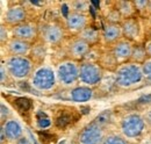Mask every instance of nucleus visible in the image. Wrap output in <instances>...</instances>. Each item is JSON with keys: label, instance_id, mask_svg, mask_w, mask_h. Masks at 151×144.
Listing matches in <instances>:
<instances>
[{"label": "nucleus", "instance_id": "20", "mask_svg": "<svg viewBox=\"0 0 151 144\" xmlns=\"http://www.w3.org/2000/svg\"><path fill=\"white\" fill-rule=\"evenodd\" d=\"M115 8L119 11V13L122 15V18L126 19L134 18V13L136 12L132 1H117Z\"/></svg>", "mask_w": 151, "mask_h": 144}, {"label": "nucleus", "instance_id": "15", "mask_svg": "<svg viewBox=\"0 0 151 144\" xmlns=\"http://www.w3.org/2000/svg\"><path fill=\"white\" fill-rule=\"evenodd\" d=\"M8 51L13 56H24L30 51V44L29 42L27 41H23V40H19V38H15L13 37L8 44Z\"/></svg>", "mask_w": 151, "mask_h": 144}, {"label": "nucleus", "instance_id": "38", "mask_svg": "<svg viewBox=\"0 0 151 144\" xmlns=\"http://www.w3.org/2000/svg\"><path fill=\"white\" fill-rule=\"evenodd\" d=\"M0 135H1V144L5 142V138H6V134H5V129L4 127L1 126V129H0Z\"/></svg>", "mask_w": 151, "mask_h": 144}, {"label": "nucleus", "instance_id": "44", "mask_svg": "<svg viewBox=\"0 0 151 144\" xmlns=\"http://www.w3.org/2000/svg\"><path fill=\"white\" fill-rule=\"evenodd\" d=\"M32 4L33 5H42V2H40V1H32Z\"/></svg>", "mask_w": 151, "mask_h": 144}, {"label": "nucleus", "instance_id": "39", "mask_svg": "<svg viewBox=\"0 0 151 144\" xmlns=\"http://www.w3.org/2000/svg\"><path fill=\"white\" fill-rule=\"evenodd\" d=\"M28 135H29V137L32 138V143H33V144H38L37 141H36V138L34 137V135H33V132H32L30 130H28Z\"/></svg>", "mask_w": 151, "mask_h": 144}, {"label": "nucleus", "instance_id": "33", "mask_svg": "<svg viewBox=\"0 0 151 144\" xmlns=\"http://www.w3.org/2000/svg\"><path fill=\"white\" fill-rule=\"evenodd\" d=\"M137 104L139 105H150L151 104V94L142 95L141 98L137 99Z\"/></svg>", "mask_w": 151, "mask_h": 144}, {"label": "nucleus", "instance_id": "16", "mask_svg": "<svg viewBox=\"0 0 151 144\" xmlns=\"http://www.w3.org/2000/svg\"><path fill=\"white\" fill-rule=\"evenodd\" d=\"M1 126L4 127L6 137L9 141H19L22 137V127L17 120H8Z\"/></svg>", "mask_w": 151, "mask_h": 144}, {"label": "nucleus", "instance_id": "24", "mask_svg": "<svg viewBox=\"0 0 151 144\" xmlns=\"http://www.w3.org/2000/svg\"><path fill=\"white\" fill-rule=\"evenodd\" d=\"M36 125L40 129H45L51 126V120L47 115V113H44L43 110H38L36 113Z\"/></svg>", "mask_w": 151, "mask_h": 144}, {"label": "nucleus", "instance_id": "35", "mask_svg": "<svg viewBox=\"0 0 151 144\" xmlns=\"http://www.w3.org/2000/svg\"><path fill=\"white\" fill-rule=\"evenodd\" d=\"M19 86L21 87V90H24V89H26L28 92H30V91H32V87L28 85V83H27V81H21V83H19Z\"/></svg>", "mask_w": 151, "mask_h": 144}, {"label": "nucleus", "instance_id": "25", "mask_svg": "<svg viewBox=\"0 0 151 144\" xmlns=\"http://www.w3.org/2000/svg\"><path fill=\"white\" fill-rule=\"evenodd\" d=\"M112 119H113V113H112V110L107 109V110H104L102 113H100L95 117L94 122L96 125H99L100 127H104L106 126V125H108L112 121Z\"/></svg>", "mask_w": 151, "mask_h": 144}, {"label": "nucleus", "instance_id": "28", "mask_svg": "<svg viewBox=\"0 0 151 144\" xmlns=\"http://www.w3.org/2000/svg\"><path fill=\"white\" fill-rule=\"evenodd\" d=\"M72 5H73L75 11L78 13H84L86 9L91 8V2L88 1H75Z\"/></svg>", "mask_w": 151, "mask_h": 144}, {"label": "nucleus", "instance_id": "1", "mask_svg": "<svg viewBox=\"0 0 151 144\" xmlns=\"http://www.w3.org/2000/svg\"><path fill=\"white\" fill-rule=\"evenodd\" d=\"M144 74L142 68L137 64H124L117 69L115 76V83L117 86L128 89L142 81Z\"/></svg>", "mask_w": 151, "mask_h": 144}, {"label": "nucleus", "instance_id": "29", "mask_svg": "<svg viewBox=\"0 0 151 144\" xmlns=\"http://www.w3.org/2000/svg\"><path fill=\"white\" fill-rule=\"evenodd\" d=\"M38 135L41 137L40 140L44 144H55V142H56V136H54V135H51L49 132H45V131L42 132V131H40Z\"/></svg>", "mask_w": 151, "mask_h": 144}, {"label": "nucleus", "instance_id": "30", "mask_svg": "<svg viewBox=\"0 0 151 144\" xmlns=\"http://www.w3.org/2000/svg\"><path fill=\"white\" fill-rule=\"evenodd\" d=\"M132 2H134L135 9L138 11V12H143L147 8H149V1L148 0H136V1H132Z\"/></svg>", "mask_w": 151, "mask_h": 144}, {"label": "nucleus", "instance_id": "43", "mask_svg": "<svg viewBox=\"0 0 151 144\" xmlns=\"http://www.w3.org/2000/svg\"><path fill=\"white\" fill-rule=\"evenodd\" d=\"M145 119H147V121H148V122H149V123L151 125V109L149 110V112H148V113H147V115H145Z\"/></svg>", "mask_w": 151, "mask_h": 144}, {"label": "nucleus", "instance_id": "37", "mask_svg": "<svg viewBox=\"0 0 151 144\" xmlns=\"http://www.w3.org/2000/svg\"><path fill=\"white\" fill-rule=\"evenodd\" d=\"M17 144H30V142L27 137H21L19 141H17Z\"/></svg>", "mask_w": 151, "mask_h": 144}, {"label": "nucleus", "instance_id": "11", "mask_svg": "<svg viewBox=\"0 0 151 144\" xmlns=\"http://www.w3.org/2000/svg\"><path fill=\"white\" fill-rule=\"evenodd\" d=\"M132 43L127 40L124 41H119L115 43V45L113 47V50H112V54L114 55L115 59L119 62V63H123L128 59L132 58Z\"/></svg>", "mask_w": 151, "mask_h": 144}, {"label": "nucleus", "instance_id": "23", "mask_svg": "<svg viewBox=\"0 0 151 144\" xmlns=\"http://www.w3.org/2000/svg\"><path fill=\"white\" fill-rule=\"evenodd\" d=\"M72 122V113H69L66 110H62L55 120V125L59 129H64Z\"/></svg>", "mask_w": 151, "mask_h": 144}, {"label": "nucleus", "instance_id": "27", "mask_svg": "<svg viewBox=\"0 0 151 144\" xmlns=\"http://www.w3.org/2000/svg\"><path fill=\"white\" fill-rule=\"evenodd\" d=\"M102 144H128V143H127V141L124 138H122L119 135H109V136H107L104 140Z\"/></svg>", "mask_w": 151, "mask_h": 144}, {"label": "nucleus", "instance_id": "22", "mask_svg": "<svg viewBox=\"0 0 151 144\" xmlns=\"http://www.w3.org/2000/svg\"><path fill=\"white\" fill-rule=\"evenodd\" d=\"M13 106L17 108L20 113H27L33 108V102L30 99H28L26 96H19V98L14 99Z\"/></svg>", "mask_w": 151, "mask_h": 144}, {"label": "nucleus", "instance_id": "31", "mask_svg": "<svg viewBox=\"0 0 151 144\" xmlns=\"http://www.w3.org/2000/svg\"><path fill=\"white\" fill-rule=\"evenodd\" d=\"M142 71H143L144 77H145L148 80H151V60H147V62L142 65Z\"/></svg>", "mask_w": 151, "mask_h": 144}, {"label": "nucleus", "instance_id": "7", "mask_svg": "<svg viewBox=\"0 0 151 144\" xmlns=\"http://www.w3.org/2000/svg\"><path fill=\"white\" fill-rule=\"evenodd\" d=\"M102 127L96 125L94 121L85 126L78 135V140L80 144H100L104 138Z\"/></svg>", "mask_w": 151, "mask_h": 144}, {"label": "nucleus", "instance_id": "3", "mask_svg": "<svg viewBox=\"0 0 151 144\" xmlns=\"http://www.w3.org/2000/svg\"><path fill=\"white\" fill-rule=\"evenodd\" d=\"M79 80L87 85L94 86L102 80V68L94 62H84L79 66Z\"/></svg>", "mask_w": 151, "mask_h": 144}, {"label": "nucleus", "instance_id": "10", "mask_svg": "<svg viewBox=\"0 0 151 144\" xmlns=\"http://www.w3.org/2000/svg\"><path fill=\"white\" fill-rule=\"evenodd\" d=\"M42 37L48 43L56 44V43H59L63 40L64 32H63L62 27L58 26V24H55V23L45 24L42 28Z\"/></svg>", "mask_w": 151, "mask_h": 144}, {"label": "nucleus", "instance_id": "34", "mask_svg": "<svg viewBox=\"0 0 151 144\" xmlns=\"http://www.w3.org/2000/svg\"><path fill=\"white\" fill-rule=\"evenodd\" d=\"M0 38H1V43H5V41L7 40V30L5 26H1L0 28Z\"/></svg>", "mask_w": 151, "mask_h": 144}, {"label": "nucleus", "instance_id": "46", "mask_svg": "<svg viewBox=\"0 0 151 144\" xmlns=\"http://www.w3.org/2000/svg\"><path fill=\"white\" fill-rule=\"evenodd\" d=\"M149 36H150V38H151V29H150V32H149Z\"/></svg>", "mask_w": 151, "mask_h": 144}, {"label": "nucleus", "instance_id": "6", "mask_svg": "<svg viewBox=\"0 0 151 144\" xmlns=\"http://www.w3.org/2000/svg\"><path fill=\"white\" fill-rule=\"evenodd\" d=\"M57 78L65 86L73 85L79 79V66L72 60L60 63L57 68Z\"/></svg>", "mask_w": 151, "mask_h": 144}, {"label": "nucleus", "instance_id": "8", "mask_svg": "<svg viewBox=\"0 0 151 144\" xmlns=\"http://www.w3.org/2000/svg\"><path fill=\"white\" fill-rule=\"evenodd\" d=\"M121 27H122V35L124 36V38L127 41H129V42L136 41L139 37L141 26H139L138 20L135 17L123 20L121 23Z\"/></svg>", "mask_w": 151, "mask_h": 144}, {"label": "nucleus", "instance_id": "12", "mask_svg": "<svg viewBox=\"0 0 151 144\" xmlns=\"http://www.w3.org/2000/svg\"><path fill=\"white\" fill-rule=\"evenodd\" d=\"M87 24V17L84 13L72 12L66 18V27L70 32H83Z\"/></svg>", "mask_w": 151, "mask_h": 144}, {"label": "nucleus", "instance_id": "18", "mask_svg": "<svg viewBox=\"0 0 151 144\" xmlns=\"http://www.w3.org/2000/svg\"><path fill=\"white\" fill-rule=\"evenodd\" d=\"M93 96V91L88 86H78L70 92V98L75 102H86Z\"/></svg>", "mask_w": 151, "mask_h": 144}, {"label": "nucleus", "instance_id": "13", "mask_svg": "<svg viewBox=\"0 0 151 144\" xmlns=\"http://www.w3.org/2000/svg\"><path fill=\"white\" fill-rule=\"evenodd\" d=\"M26 20V11L22 6H12L8 8L5 15V21L8 24L12 26H18L23 23Z\"/></svg>", "mask_w": 151, "mask_h": 144}, {"label": "nucleus", "instance_id": "9", "mask_svg": "<svg viewBox=\"0 0 151 144\" xmlns=\"http://www.w3.org/2000/svg\"><path fill=\"white\" fill-rule=\"evenodd\" d=\"M13 35L15 38L23 40V41H32L37 35V27L30 22H23L21 24H18L13 27Z\"/></svg>", "mask_w": 151, "mask_h": 144}, {"label": "nucleus", "instance_id": "45", "mask_svg": "<svg viewBox=\"0 0 151 144\" xmlns=\"http://www.w3.org/2000/svg\"><path fill=\"white\" fill-rule=\"evenodd\" d=\"M149 9L151 11V1H149Z\"/></svg>", "mask_w": 151, "mask_h": 144}, {"label": "nucleus", "instance_id": "47", "mask_svg": "<svg viewBox=\"0 0 151 144\" xmlns=\"http://www.w3.org/2000/svg\"><path fill=\"white\" fill-rule=\"evenodd\" d=\"M150 23H151V15H150Z\"/></svg>", "mask_w": 151, "mask_h": 144}, {"label": "nucleus", "instance_id": "26", "mask_svg": "<svg viewBox=\"0 0 151 144\" xmlns=\"http://www.w3.org/2000/svg\"><path fill=\"white\" fill-rule=\"evenodd\" d=\"M107 20H108V23H119L122 21V15L119 13V11L116 8H113L111 12H108L107 14Z\"/></svg>", "mask_w": 151, "mask_h": 144}, {"label": "nucleus", "instance_id": "14", "mask_svg": "<svg viewBox=\"0 0 151 144\" xmlns=\"http://www.w3.org/2000/svg\"><path fill=\"white\" fill-rule=\"evenodd\" d=\"M90 51V44L81 38H77L70 44V55L76 59L85 58Z\"/></svg>", "mask_w": 151, "mask_h": 144}, {"label": "nucleus", "instance_id": "41", "mask_svg": "<svg viewBox=\"0 0 151 144\" xmlns=\"http://www.w3.org/2000/svg\"><path fill=\"white\" fill-rule=\"evenodd\" d=\"M145 48H147V53H148V56H149V57H151V41L147 43Z\"/></svg>", "mask_w": 151, "mask_h": 144}, {"label": "nucleus", "instance_id": "32", "mask_svg": "<svg viewBox=\"0 0 151 144\" xmlns=\"http://www.w3.org/2000/svg\"><path fill=\"white\" fill-rule=\"evenodd\" d=\"M0 109H1V112H0L1 125H4V123H5V121L7 120L8 115H9V110H8V108H7V106H6L5 104H1V105H0Z\"/></svg>", "mask_w": 151, "mask_h": 144}, {"label": "nucleus", "instance_id": "2", "mask_svg": "<svg viewBox=\"0 0 151 144\" xmlns=\"http://www.w3.org/2000/svg\"><path fill=\"white\" fill-rule=\"evenodd\" d=\"M7 71L17 79H24L32 72V60L26 56H12L7 60Z\"/></svg>", "mask_w": 151, "mask_h": 144}, {"label": "nucleus", "instance_id": "5", "mask_svg": "<svg viewBox=\"0 0 151 144\" xmlns=\"http://www.w3.org/2000/svg\"><path fill=\"white\" fill-rule=\"evenodd\" d=\"M56 84L55 72L50 68H40L33 76L32 85L38 91L51 90Z\"/></svg>", "mask_w": 151, "mask_h": 144}, {"label": "nucleus", "instance_id": "19", "mask_svg": "<svg viewBox=\"0 0 151 144\" xmlns=\"http://www.w3.org/2000/svg\"><path fill=\"white\" fill-rule=\"evenodd\" d=\"M147 57H148V53H147L145 45L136 44L132 47V54L130 59L132 62H135V64H144L147 62Z\"/></svg>", "mask_w": 151, "mask_h": 144}, {"label": "nucleus", "instance_id": "42", "mask_svg": "<svg viewBox=\"0 0 151 144\" xmlns=\"http://www.w3.org/2000/svg\"><path fill=\"white\" fill-rule=\"evenodd\" d=\"M90 109H91L90 107H81L80 108V112H81L83 114H87V113L90 112Z\"/></svg>", "mask_w": 151, "mask_h": 144}, {"label": "nucleus", "instance_id": "4", "mask_svg": "<svg viewBox=\"0 0 151 144\" xmlns=\"http://www.w3.org/2000/svg\"><path fill=\"white\" fill-rule=\"evenodd\" d=\"M145 128L144 119L139 114H129L121 122L122 134L128 138L139 137Z\"/></svg>", "mask_w": 151, "mask_h": 144}, {"label": "nucleus", "instance_id": "17", "mask_svg": "<svg viewBox=\"0 0 151 144\" xmlns=\"http://www.w3.org/2000/svg\"><path fill=\"white\" fill-rule=\"evenodd\" d=\"M104 40L107 43L116 42L122 36V27L119 23H107L102 29Z\"/></svg>", "mask_w": 151, "mask_h": 144}, {"label": "nucleus", "instance_id": "21", "mask_svg": "<svg viewBox=\"0 0 151 144\" xmlns=\"http://www.w3.org/2000/svg\"><path fill=\"white\" fill-rule=\"evenodd\" d=\"M79 38L84 40L90 45H92V44H95L99 41V32L93 27H86L83 32H80Z\"/></svg>", "mask_w": 151, "mask_h": 144}, {"label": "nucleus", "instance_id": "40", "mask_svg": "<svg viewBox=\"0 0 151 144\" xmlns=\"http://www.w3.org/2000/svg\"><path fill=\"white\" fill-rule=\"evenodd\" d=\"M62 11H63V15H64L65 18H68L69 14H68V6H66V5H63V6H62Z\"/></svg>", "mask_w": 151, "mask_h": 144}, {"label": "nucleus", "instance_id": "36", "mask_svg": "<svg viewBox=\"0 0 151 144\" xmlns=\"http://www.w3.org/2000/svg\"><path fill=\"white\" fill-rule=\"evenodd\" d=\"M0 72H1V83H5L6 78H7V74H6V70L5 68L1 65V69H0Z\"/></svg>", "mask_w": 151, "mask_h": 144}]
</instances>
